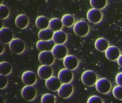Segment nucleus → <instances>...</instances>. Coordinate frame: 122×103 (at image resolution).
<instances>
[{"instance_id":"c756f323","label":"nucleus","mask_w":122,"mask_h":103,"mask_svg":"<svg viewBox=\"0 0 122 103\" xmlns=\"http://www.w3.org/2000/svg\"><path fill=\"white\" fill-rule=\"evenodd\" d=\"M8 79L5 75L0 74V88L3 89L7 86Z\"/></svg>"},{"instance_id":"4be33fe9","label":"nucleus","mask_w":122,"mask_h":103,"mask_svg":"<svg viewBox=\"0 0 122 103\" xmlns=\"http://www.w3.org/2000/svg\"><path fill=\"white\" fill-rule=\"evenodd\" d=\"M49 23L50 21L44 16H40L36 20V26L40 30L48 28L49 27Z\"/></svg>"},{"instance_id":"cd10ccee","label":"nucleus","mask_w":122,"mask_h":103,"mask_svg":"<svg viewBox=\"0 0 122 103\" xmlns=\"http://www.w3.org/2000/svg\"><path fill=\"white\" fill-rule=\"evenodd\" d=\"M112 93L115 98L119 100H122V86H117L113 88Z\"/></svg>"},{"instance_id":"f704fd0d","label":"nucleus","mask_w":122,"mask_h":103,"mask_svg":"<svg viewBox=\"0 0 122 103\" xmlns=\"http://www.w3.org/2000/svg\"><path fill=\"white\" fill-rule=\"evenodd\" d=\"M0 23H1V29L3 28V23L1 21V22H0Z\"/></svg>"},{"instance_id":"f257e3e1","label":"nucleus","mask_w":122,"mask_h":103,"mask_svg":"<svg viewBox=\"0 0 122 103\" xmlns=\"http://www.w3.org/2000/svg\"><path fill=\"white\" fill-rule=\"evenodd\" d=\"M90 27L88 23L84 21H77L73 26V31L79 37H84L89 33Z\"/></svg>"},{"instance_id":"f03ea898","label":"nucleus","mask_w":122,"mask_h":103,"mask_svg":"<svg viewBox=\"0 0 122 103\" xmlns=\"http://www.w3.org/2000/svg\"><path fill=\"white\" fill-rule=\"evenodd\" d=\"M82 83L87 86H92L97 82V75L93 71H85L83 73L81 77Z\"/></svg>"},{"instance_id":"4468645a","label":"nucleus","mask_w":122,"mask_h":103,"mask_svg":"<svg viewBox=\"0 0 122 103\" xmlns=\"http://www.w3.org/2000/svg\"><path fill=\"white\" fill-rule=\"evenodd\" d=\"M105 52L107 58L112 61L117 60L118 58L121 55L120 50L116 46H109Z\"/></svg>"},{"instance_id":"bb28decb","label":"nucleus","mask_w":122,"mask_h":103,"mask_svg":"<svg viewBox=\"0 0 122 103\" xmlns=\"http://www.w3.org/2000/svg\"><path fill=\"white\" fill-rule=\"evenodd\" d=\"M10 15V9L5 5H0V19H5Z\"/></svg>"},{"instance_id":"5701e85b","label":"nucleus","mask_w":122,"mask_h":103,"mask_svg":"<svg viewBox=\"0 0 122 103\" xmlns=\"http://www.w3.org/2000/svg\"><path fill=\"white\" fill-rule=\"evenodd\" d=\"M62 21L59 18H52L50 20V23H49V28L54 31H59L61 30L63 27Z\"/></svg>"},{"instance_id":"dca6fc26","label":"nucleus","mask_w":122,"mask_h":103,"mask_svg":"<svg viewBox=\"0 0 122 103\" xmlns=\"http://www.w3.org/2000/svg\"><path fill=\"white\" fill-rule=\"evenodd\" d=\"M37 73L41 79L47 80L52 76L53 70L50 66L42 65L38 68Z\"/></svg>"},{"instance_id":"2eb2a0df","label":"nucleus","mask_w":122,"mask_h":103,"mask_svg":"<svg viewBox=\"0 0 122 103\" xmlns=\"http://www.w3.org/2000/svg\"><path fill=\"white\" fill-rule=\"evenodd\" d=\"M55 45V42L52 40H39L37 42L36 47L40 51H51Z\"/></svg>"},{"instance_id":"9b49d317","label":"nucleus","mask_w":122,"mask_h":103,"mask_svg":"<svg viewBox=\"0 0 122 103\" xmlns=\"http://www.w3.org/2000/svg\"><path fill=\"white\" fill-rule=\"evenodd\" d=\"M62 85V82L58 77L52 76L47 79L46 81V86L51 92H56Z\"/></svg>"},{"instance_id":"6e6552de","label":"nucleus","mask_w":122,"mask_h":103,"mask_svg":"<svg viewBox=\"0 0 122 103\" xmlns=\"http://www.w3.org/2000/svg\"><path fill=\"white\" fill-rule=\"evenodd\" d=\"M55 58L63 59L67 55V49L63 44H55L52 50Z\"/></svg>"},{"instance_id":"f8f14e48","label":"nucleus","mask_w":122,"mask_h":103,"mask_svg":"<svg viewBox=\"0 0 122 103\" xmlns=\"http://www.w3.org/2000/svg\"><path fill=\"white\" fill-rule=\"evenodd\" d=\"M63 65L65 67V68L68 69L75 70L77 68L79 65V61L76 57L72 55H67L64 59H63Z\"/></svg>"},{"instance_id":"a878e982","label":"nucleus","mask_w":122,"mask_h":103,"mask_svg":"<svg viewBox=\"0 0 122 103\" xmlns=\"http://www.w3.org/2000/svg\"><path fill=\"white\" fill-rule=\"evenodd\" d=\"M90 3L92 8L102 10L107 5V0H90Z\"/></svg>"},{"instance_id":"6ab92c4d","label":"nucleus","mask_w":122,"mask_h":103,"mask_svg":"<svg viewBox=\"0 0 122 103\" xmlns=\"http://www.w3.org/2000/svg\"><path fill=\"white\" fill-rule=\"evenodd\" d=\"M52 40L56 44H63L67 40V35L62 30L54 31Z\"/></svg>"},{"instance_id":"39448f33","label":"nucleus","mask_w":122,"mask_h":103,"mask_svg":"<svg viewBox=\"0 0 122 103\" xmlns=\"http://www.w3.org/2000/svg\"><path fill=\"white\" fill-rule=\"evenodd\" d=\"M37 92L36 88L33 85H26L21 91V96L26 101H32L36 97Z\"/></svg>"},{"instance_id":"473e14b6","label":"nucleus","mask_w":122,"mask_h":103,"mask_svg":"<svg viewBox=\"0 0 122 103\" xmlns=\"http://www.w3.org/2000/svg\"><path fill=\"white\" fill-rule=\"evenodd\" d=\"M117 64L119 65V67H120L121 68H122V54L120 55L119 58L117 59Z\"/></svg>"},{"instance_id":"9d476101","label":"nucleus","mask_w":122,"mask_h":103,"mask_svg":"<svg viewBox=\"0 0 122 103\" xmlns=\"http://www.w3.org/2000/svg\"><path fill=\"white\" fill-rule=\"evenodd\" d=\"M14 39V33L8 27H3L0 29V41L3 44H10Z\"/></svg>"},{"instance_id":"412c9836","label":"nucleus","mask_w":122,"mask_h":103,"mask_svg":"<svg viewBox=\"0 0 122 103\" xmlns=\"http://www.w3.org/2000/svg\"><path fill=\"white\" fill-rule=\"evenodd\" d=\"M54 31L51 29H44L40 30L38 33V37L41 40H50L52 39Z\"/></svg>"},{"instance_id":"ddd939ff","label":"nucleus","mask_w":122,"mask_h":103,"mask_svg":"<svg viewBox=\"0 0 122 103\" xmlns=\"http://www.w3.org/2000/svg\"><path fill=\"white\" fill-rule=\"evenodd\" d=\"M58 77L62 83H71L72 81L73 75L71 70L67 68L62 69L58 73Z\"/></svg>"},{"instance_id":"393cba45","label":"nucleus","mask_w":122,"mask_h":103,"mask_svg":"<svg viewBox=\"0 0 122 103\" xmlns=\"http://www.w3.org/2000/svg\"><path fill=\"white\" fill-rule=\"evenodd\" d=\"M61 21L62 24L65 27H69L75 25V18L71 14H65L63 15Z\"/></svg>"},{"instance_id":"423d86ee","label":"nucleus","mask_w":122,"mask_h":103,"mask_svg":"<svg viewBox=\"0 0 122 103\" xmlns=\"http://www.w3.org/2000/svg\"><path fill=\"white\" fill-rule=\"evenodd\" d=\"M38 61L42 65L50 66L54 64L55 57L52 51H41L38 55Z\"/></svg>"},{"instance_id":"1a4fd4ad","label":"nucleus","mask_w":122,"mask_h":103,"mask_svg":"<svg viewBox=\"0 0 122 103\" xmlns=\"http://www.w3.org/2000/svg\"><path fill=\"white\" fill-rule=\"evenodd\" d=\"M73 92V87L70 83L62 84L58 90V94L61 98L66 99L69 98Z\"/></svg>"},{"instance_id":"7ed1b4c3","label":"nucleus","mask_w":122,"mask_h":103,"mask_svg":"<svg viewBox=\"0 0 122 103\" xmlns=\"http://www.w3.org/2000/svg\"><path fill=\"white\" fill-rule=\"evenodd\" d=\"M112 85L108 79L101 78L97 80L95 83V88L98 93L102 94H108L111 91Z\"/></svg>"},{"instance_id":"b1692460","label":"nucleus","mask_w":122,"mask_h":103,"mask_svg":"<svg viewBox=\"0 0 122 103\" xmlns=\"http://www.w3.org/2000/svg\"><path fill=\"white\" fill-rule=\"evenodd\" d=\"M12 71V65L8 62H1L0 63V74L1 75H10Z\"/></svg>"},{"instance_id":"7c9ffc66","label":"nucleus","mask_w":122,"mask_h":103,"mask_svg":"<svg viewBox=\"0 0 122 103\" xmlns=\"http://www.w3.org/2000/svg\"><path fill=\"white\" fill-rule=\"evenodd\" d=\"M88 103H103V100L98 96H91L87 100Z\"/></svg>"},{"instance_id":"aec40b11","label":"nucleus","mask_w":122,"mask_h":103,"mask_svg":"<svg viewBox=\"0 0 122 103\" xmlns=\"http://www.w3.org/2000/svg\"><path fill=\"white\" fill-rule=\"evenodd\" d=\"M109 47L108 41L105 38H99L95 41V47L97 50L100 52H104Z\"/></svg>"},{"instance_id":"20e7f679","label":"nucleus","mask_w":122,"mask_h":103,"mask_svg":"<svg viewBox=\"0 0 122 103\" xmlns=\"http://www.w3.org/2000/svg\"><path fill=\"white\" fill-rule=\"evenodd\" d=\"M10 49L12 52L16 54H20L25 51V42L20 39H14L10 43Z\"/></svg>"},{"instance_id":"c85d7f7f","label":"nucleus","mask_w":122,"mask_h":103,"mask_svg":"<svg viewBox=\"0 0 122 103\" xmlns=\"http://www.w3.org/2000/svg\"><path fill=\"white\" fill-rule=\"evenodd\" d=\"M41 102L42 103H55V97L54 95L51 94L47 93L42 96L41 99Z\"/></svg>"},{"instance_id":"2f4dec72","label":"nucleus","mask_w":122,"mask_h":103,"mask_svg":"<svg viewBox=\"0 0 122 103\" xmlns=\"http://www.w3.org/2000/svg\"><path fill=\"white\" fill-rule=\"evenodd\" d=\"M116 83L117 85L122 86V72H120L116 76Z\"/></svg>"},{"instance_id":"72a5a7b5","label":"nucleus","mask_w":122,"mask_h":103,"mask_svg":"<svg viewBox=\"0 0 122 103\" xmlns=\"http://www.w3.org/2000/svg\"><path fill=\"white\" fill-rule=\"evenodd\" d=\"M0 48H1V54H2L4 51V46L3 43H0Z\"/></svg>"},{"instance_id":"f3484780","label":"nucleus","mask_w":122,"mask_h":103,"mask_svg":"<svg viewBox=\"0 0 122 103\" xmlns=\"http://www.w3.org/2000/svg\"><path fill=\"white\" fill-rule=\"evenodd\" d=\"M37 80L36 74L33 71H27L22 75V81L25 85H33Z\"/></svg>"},{"instance_id":"0eeeda50","label":"nucleus","mask_w":122,"mask_h":103,"mask_svg":"<svg viewBox=\"0 0 122 103\" xmlns=\"http://www.w3.org/2000/svg\"><path fill=\"white\" fill-rule=\"evenodd\" d=\"M87 18L90 23L97 24L101 21L102 19V14L99 10L95 8L90 9L87 13Z\"/></svg>"},{"instance_id":"a211bd4d","label":"nucleus","mask_w":122,"mask_h":103,"mask_svg":"<svg viewBox=\"0 0 122 103\" xmlns=\"http://www.w3.org/2000/svg\"><path fill=\"white\" fill-rule=\"evenodd\" d=\"M29 18L25 14H20L17 16L15 19V25L20 29L26 28L29 25Z\"/></svg>"}]
</instances>
